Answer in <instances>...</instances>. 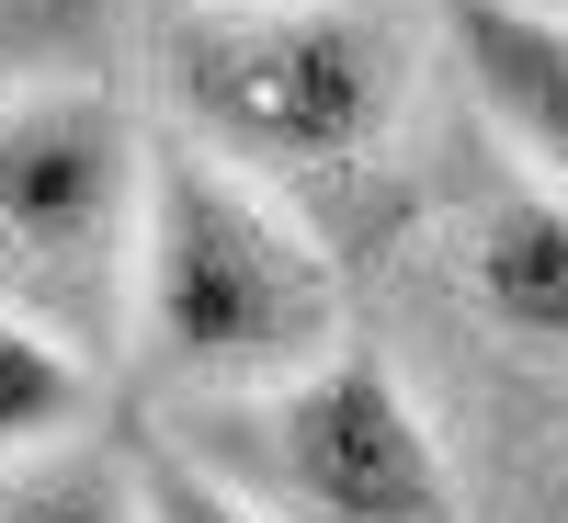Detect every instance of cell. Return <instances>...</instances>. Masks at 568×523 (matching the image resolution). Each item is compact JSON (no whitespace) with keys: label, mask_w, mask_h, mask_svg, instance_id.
I'll use <instances>...</instances> for the list:
<instances>
[{"label":"cell","mask_w":568,"mask_h":523,"mask_svg":"<svg viewBox=\"0 0 568 523\" xmlns=\"http://www.w3.org/2000/svg\"><path fill=\"white\" fill-rule=\"evenodd\" d=\"M433 69V0H182L160 91L194 149L262 182H353L398 149Z\"/></svg>","instance_id":"cell-2"},{"label":"cell","mask_w":568,"mask_h":523,"mask_svg":"<svg viewBox=\"0 0 568 523\" xmlns=\"http://www.w3.org/2000/svg\"><path fill=\"white\" fill-rule=\"evenodd\" d=\"M182 444L227 466L273 523H455V466L420 421L409 375L387 353H318L284 388L194 399Z\"/></svg>","instance_id":"cell-4"},{"label":"cell","mask_w":568,"mask_h":523,"mask_svg":"<svg viewBox=\"0 0 568 523\" xmlns=\"http://www.w3.org/2000/svg\"><path fill=\"white\" fill-rule=\"evenodd\" d=\"M125 342L171 399H251L296 364L342 353V273L273 205V182L194 149L182 125L149 137V205H136Z\"/></svg>","instance_id":"cell-1"},{"label":"cell","mask_w":568,"mask_h":523,"mask_svg":"<svg viewBox=\"0 0 568 523\" xmlns=\"http://www.w3.org/2000/svg\"><path fill=\"white\" fill-rule=\"evenodd\" d=\"M91 23H103V0H0V80L58 69L69 46H91Z\"/></svg>","instance_id":"cell-10"},{"label":"cell","mask_w":568,"mask_h":523,"mask_svg":"<svg viewBox=\"0 0 568 523\" xmlns=\"http://www.w3.org/2000/svg\"><path fill=\"white\" fill-rule=\"evenodd\" d=\"M149 137L160 125H136L114 91L80 80L0 91V308H34L80 353L125 342Z\"/></svg>","instance_id":"cell-3"},{"label":"cell","mask_w":568,"mask_h":523,"mask_svg":"<svg viewBox=\"0 0 568 523\" xmlns=\"http://www.w3.org/2000/svg\"><path fill=\"white\" fill-rule=\"evenodd\" d=\"M433 46L466 69L500 149L568 194V12H546V0H433Z\"/></svg>","instance_id":"cell-5"},{"label":"cell","mask_w":568,"mask_h":523,"mask_svg":"<svg viewBox=\"0 0 568 523\" xmlns=\"http://www.w3.org/2000/svg\"><path fill=\"white\" fill-rule=\"evenodd\" d=\"M91 433V353L34 308H0V455H45Z\"/></svg>","instance_id":"cell-7"},{"label":"cell","mask_w":568,"mask_h":523,"mask_svg":"<svg viewBox=\"0 0 568 523\" xmlns=\"http://www.w3.org/2000/svg\"><path fill=\"white\" fill-rule=\"evenodd\" d=\"M0 523H136L125 444H45V455H0Z\"/></svg>","instance_id":"cell-8"},{"label":"cell","mask_w":568,"mask_h":523,"mask_svg":"<svg viewBox=\"0 0 568 523\" xmlns=\"http://www.w3.org/2000/svg\"><path fill=\"white\" fill-rule=\"evenodd\" d=\"M546 12H568V0H546Z\"/></svg>","instance_id":"cell-11"},{"label":"cell","mask_w":568,"mask_h":523,"mask_svg":"<svg viewBox=\"0 0 568 523\" xmlns=\"http://www.w3.org/2000/svg\"><path fill=\"white\" fill-rule=\"evenodd\" d=\"M125 479H136V523H273L227 466H205L182 433H125Z\"/></svg>","instance_id":"cell-9"},{"label":"cell","mask_w":568,"mask_h":523,"mask_svg":"<svg viewBox=\"0 0 568 523\" xmlns=\"http://www.w3.org/2000/svg\"><path fill=\"white\" fill-rule=\"evenodd\" d=\"M466 296L500 342H524L546 364H568V194L557 182H511L466 228Z\"/></svg>","instance_id":"cell-6"}]
</instances>
